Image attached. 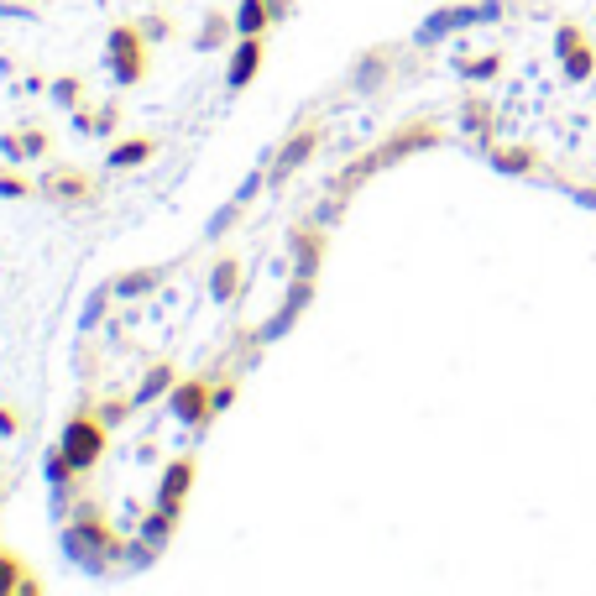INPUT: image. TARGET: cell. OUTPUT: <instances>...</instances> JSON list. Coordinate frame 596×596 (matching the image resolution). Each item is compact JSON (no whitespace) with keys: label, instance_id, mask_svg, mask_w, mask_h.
<instances>
[{"label":"cell","instance_id":"cb8c5ba5","mask_svg":"<svg viewBox=\"0 0 596 596\" xmlns=\"http://www.w3.org/2000/svg\"><path fill=\"white\" fill-rule=\"evenodd\" d=\"M356 68H361V74H356V84H361V89H366V84H377V79H382V53H372V58H361Z\"/></svg>","mask_w":596,"mask_h":596},{"label":"cell","instance_id":"e0dca14e","mask_svg":"<svg viewBox=\"0 0 596 596\" xmlns=\"http://www.w3.org/2000/svg\"><path fill=\"white\" fill-rule=\"evenodd\" d=\"M157 283H163V272L142 267V272H126V278H116V288H110V293H116V298H136V293H147V288H157Z\"/></svg>","mask_w":596,"mask_h":596},{"label":"cell","instance_id":"4fadbf2b","mask_svg":"<svg viewBox=\"0 0 596 596\" xmlns=\"http://www.w3.org/2000/svg\"><path fill=\"white\" fill-rule=\"evenodd\" d=\"M231 21H236V37H262L272 21H278V6H272V0H241L231 11Z\"/></svg>","mask_w":596,"mask_h":596},{"label":"cell","instance_id":"9c48e42d","mask_svg":"<svg viewBox=\"0 0 596 596\" xmlns=\"http://www.w3.org/2000/svg\"><path fill=\"white\" fill-rule=\"evenodd\" d=\"M0 152H6V163H37V157H48V131L42 126L6 131L0 136Z\"/></svg>","mask_w":596,"mask_h":596},{"label":"cell","instance_id":"30bf717a","mask_svg":"<svg viewBox=\"0 0 596 596\" xmlns=\"http://www.w3.org/2000/svg\"><path fill=\"white\" fill-rule=\"evenodd\" d=\"M152 157H157V136H121V142H110L105 163L116 168V173H126V168L152 163Z\"/></svg>","mask_w":596,"mask_h":596},{"label":"cell","instance_id":"d4e9b609","mask_svg":"<svg viewBox=\"0 0 596 596\" xmlns=\"http://www.w3.org/2000/svg\"><path fill=\"white\" fill-rule=\"evenodd\" d=\"M231 403H236V377H225V382H215V414H225Z\"/></svg>","mask_w":596,"mask_h":596},{"label":"cell","instance_id":"ba28073f","mask_svg":"<svg viewBox=\"0 0 596 596\" xmlns=\"http://www.w3.org/2000/svg\"><path fill=\"white\" fill-rule=\"evenodd\" d=\"M262 37H236L231 42V68H225V84L231 89H246L251 79H257V68H262Z\"/></svg>","mask_w":596,"mask_h":596},{"label":"cell","instance_id":"8fae6325","mask_svg":"<svg viewBox=\"0 0 596 596\" xmlns=\"http://www.w3.org/2000/svg\"><path fill=\"white\" fill-rule=\"evenodd\" d=\"M325 231L319 225H298L293 231V257H298V278H314V267L325 262Z\"/></svg>","mask_w":596,"mask_h":596},{"label":"cell","instance_id":"2e32d148","mask_svg":"<svg viewBox=\"0 0 596 596\" xmlns=\"http://www.w3.org/2000/svg\"><path fill=\"white\" fill-rule=\"evenodd\" d=\"M199 42V53H215V48H231V42H236V21L231 16H204V32L194 37Z\"/></svg>","mask_w":596,"mask_h":596},{"label":"cell","instance_id":"277c9868","mask_svg":"<svg viewBox=\"0 0 596 596\" xmlns=\"http://www.w3.org/2000/svg\"><path fill=\"white\" fill-rule=\"evenodd\" d=\"M173 408V419L178 424H189V429H204L215 419V382L210 377H178L173 382V393L163 398Z\"/></svg>","mask_w":596,"mask_h":596},{"label":"cell","instance_id":"6da1fadb","mask_svg":"<svg viewBox=\"0 0 596 596\" xmlns=\"http://www.w3.org/2000/svg\"><path fill=\"white\" fill-rule=\"evenodd\" d=\"M121 549L126 539L105 523V513L95 508V502H84V508H74V518L63 523V555L84 565L89 576H105V565L110 560H121Z\"/></svg>","mask_w":596,"mask_h":596},{"label":"cell","instance_id":"4316f807","mask_svg":"<svg viewBox=\"0 0 596 596\" xmlns=\"http://www.w3.org/2000/svg\"><path fill=\"white\" fill-rule=\"evenodd\" d=\"M42 591V576H32V570H27V581H21V596H37Z\"/></svg>","mask_w":596,"mask_h":596},{"label":"cell","instance_id":"7402d4cb","mask_svg":"<svg viewBox=\"0 0 596 596\" xmlns=\"http://www.w3.org/2000/svg\"><path fill=\"white\" fill-rule=\"evenodd\" d=\"M121 121H126V110H121V100H110V105H100V116H95V136H110V131H121Z\"/></svg>","mask_w":596,"mask_h":596},{"label":"cell","instance_id":"9a60e30c","mask_svg":"<svg viewBox=\"0 0 596 596\" xmlns=\"http://www.w3.org/2000/svg\"><path fill=\"white\" fill-rule=\"evenodd\" d=\"M236 293H241V257H220L210 272V298L215 304H231Z\"/></svg>","mask_w":596,"mask_h":596},{"label":"cell","instance_id":"ffe728a7","mask_svg":"<svg viewBox=\"0 0 596 596\" xmlns=\"http://www.w3.org/2000/svg\"><path fill=\"white\" fill-rule=\"evenodd\" d=\"M53 100H58L63 110H68V105L79 110V105H84V79H79V74H63V79H53Z\"/></svg>","mask_w":596,"mask_h":596},{"label":"cell","instance_id":"484cf974","mask_svg":"<svg viewBox=\"0 0 596 596\" xmlns=\"http://www.w3.org/2000/svg\"><path fill=\"white\" fill-rule=\"evenodd\" d=\"M21 419H16V408H0V434H16Z\"/></svg>","mask_w":596,"mask_h":596},{"label":"cell","instance_id":"d6986e66","mask_svg":"<svg viewBox=\"0 0 596 596\" xmlns=\"http://www.w3.org/2000/svg\"><path fill=\"white\" fill-rule=\"evenodd\" d=\"M461 74H466L471 84H481V79H497V74H502V53H481V58H466V63H461Z\"/></svg>","mask_w":596,"mask_h":596},{"label":"cell","instance_id":"44dd1931","mask_svg":"<svg viewBox=\"0 0 596 596\" xmlns=\"http://www.w3.org/2000/svg\"><path fill=\"white\" fill-rule=\"evenodd\" d=\"M32 194V178H21L11 168H0V199H27Z\"/></svg>","mask_w":596,"mask_h":596},{"label":"cell","instance_id":"8992f818","mask_svg":"<svg viewBox=\"0 0 596 596\" xmlns=\"http://www.w3.org/2000/svg\"><path fill=\"white\" fill-rule=\"evenodd\" d=\"M194 476H199V455H194V450L173 455V461L163 466V481H157V508H168V513H183V497H189Z\"/></svg>","mask_w":596,"mask_h":596},{"label":"cell","instance_id":"7a4b0ae2","mask_svg":"<svg viewBox=\"0 0 596 596\" xmlns=\"http://www.w3.org/2000/svg\"><path fill=\"white\" fill-rule=\"evenodd\" d=\"M105 445H110L105 414H95V408H74V414H68V424H63V434H58V450L74 461V471L84 476V471L105 455Z\"/></svg>","mask_w":596,"mask_h":596},{"label":"cell","instance_id":"5b68a950","mask_svg":"<svg viewBox=\"0 0 596 596\" xmlns=\"http://www.w3.org/2000/svg\"><path fill=\"white\" fill-rule=\"evenodd\" d=\"M37 194H48L53 204H95V178H89L84 168H68V163H58V168H48V173H42Z\"/></svg>","mask_w":596,"mask_h":596},{"label":"cell","instance_id":"3957f363","mask_svg":"<svg viewBox=\"0 0 596 596\" xmlns=\"http://www.w3.org/2000/svg\"><path fill=\"white\" fill-rule=\"evenodd\" d=\"M147 32L136 27V21H121V27H110L105 37V68L116 84H142L147 79Z\"/></svg>","mask_w":596,"mask_h":596},{"label":"cell","instance_id":"5bb4252c","mask_svg":"<svg viewBox=\"0 0 596 596\" xmlns=\"http://www.w3.org/2000/svg\"><path fill=\"white\" fill-rule=\"evenodd\" d=\"M173 382H178V372H173V361H157V366H147V377L142 382H136V408H142V403H152V398H168L173 393Z\"/></svg>","mask_w":596,"mask_h":596},{"label":"cell","instance_id":"7c38bea8","mask_svg":"<svg viewBox=\"0 0 596 596\" xmlns=\"http://www.w3.org/2000/svg\"><path fill=\"white\" fill-rule=\"evenodd\" d=\"M461 126L476 136L481 147L492 142V131H497V105L487 100V95H466V105H461Z\"/></svg>","mask_w":596,"mask_h":596},{"label":"cell","instance_id":"603a6c76","mask_svg":"<svg viewBox=\"0 0 596 596\" xmlns=\"http://www.w3.org/2000/svg\"><path fill=\"white\" fill-rule=\"evenodd\" d=\"M136 27L147 32V42H168L173 37V21L168 16H147V21H136Z\"/></svg>","mask_w":596,"mask_h":596},{"label":"cell","instance_id":"52a82bcc","mask_svg":"<svg viewBox=\"0 0 596 596\" xmlns=\"http://www.w3.org/2000/svg\"><path fill=\"white\" fill-rule=\"evenodd\" d=\"M319 142H325V126H319V121H309V126H298L293 136H288V142L278 147V157H272V173L267 178H288V173H298V168H304L309 163V157H314V147Z\"/></svg>","mask_w":596,"mask_h":596},{"label":"cell","instance_id":"ac0fdd59","mask_svg":"<svg viewBox=\"0 0 596 596\" xmlns=\"http://www.w3.org/2000/svg\"><path fill=\"white\" fill-rule=\"evenodd\" d=\"M21 581H27V565L11 549H0V596H21Z\"/></svg>","mask_w":596,"mask_h":596}]
</instances>
